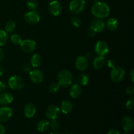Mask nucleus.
I'll return each mask as SVG.
<instances>
[{
    "mask_svg": "<svg viewBox=\"0 0 134 134\" xmlns=\"http://www.w3.org/2000/svg\"><path fill=\"white\" fill-rule=\"evenodd\" d=\"M121 125L125 132H130L133 130L134 122L133 119L130 116H124L122 119Z\"/></svg>",
    "mask_w": 134,
    "mask_h": 134,
    "instance_id": "obj_15",
    "label": "nucleus"
},
{
    "mask_svg": "<svg viewBox=\"0 0 134 134\" xmlns=\"http://www.w3.org/2000/svg\"><path fill=\"white\" fill-rule=\"evenodd\" d=\"M13 96L9 92H2L0 94V105H7L11 103L13 101Z\"/></svg>",
    "mask_w": 134,
    "mask_h": 134,
    "instance_id": "obj_16",
    "label": "nucleus"
},
{
    "mask_svg": "<svg viewBox=\"0 0 134 134\" xmlns=\"http://www.w3.org/2000/svg\"><path fill=\"white\" fill-rule=\"evenodd\" d=\"M8 35L5 31L0 30V47L3 46L7 43Z\"/></svg>",
    "mask_w": 134,
    "mask_h": 134,
    "instance_id": "obj_26",
    "label": "nucleus"
},
{
    "mask_svg": "<svg viewBox=\"0 0 134 134\" xmlns=\"http://www.w3.org/2000/svg\"><path fill=\"white\" fill-rule=\"evenodd\" d=\"M126 94L129 96H133L134 94V88L133 86H128V88L126 90Z\"/></svg>",
    "mask_w": 134,
    "mask_h": 134,
    "instance_id": "obj_33",
    "label": "nucleus"
},
{
    "mask_svg": "<svg viewBox=\"0 0 134 134\" xmlns=\"http://www.w3.org/2000/svg\"><path fill=\"white\" fill-rule=\"evenodd\" d=\"M96 32L94 30H92L91 28L89 29L88 31V35L89 37H94L96 35Z\"/></svg>",
    "mask_w": 134,
    "mask_h": 134,
    "instance_id": "obj_37",
    "label": "nucleus"
},
{
    "mask_svg": "<svg viewBox=\"0 0 134 134\" xmlns=\"http://www.w3.org/2000/svg\"><path fill=\"white\" fill-rule=\"evenodd\" d=\"M51 128L54 132H57L59 129L60 128V124L56 119L54 120H52V122L51 123Z\"/></svg>",
    "mask_w": 134,
    "mask_h": 134,
    "instance_id": "obj_31",
    "label": "nucleus"
},
{
    "mask_svg": "<svg viewBox=\"0 0 134 134\" xmlns=\"http://www.w3.org/2000/svg\"><path fill=\"white\" fill-rule=\"evenodd\" d=\"M105 62V58L104 56H98L93 61V65L96 69H99L104 67Z\"/></svg>",
    "mask_w": 134,
    "mask_h": 134,
    "instance_id": "obj_21",
    "label": "nucleus"
},
{
    "mask_svg": "<svg viewBox=\"0 0 134 134\" xmlns=\"http://www.w3.org/2000/svg\"><path fill=\"white\" fill-rule=\"evenodd\" d=\"M10 41L12 43L14 44H20L21 42H22V38L18 34H13L10 36Z\"/></svg>",
    "mask_w": 134,
    "mask_h": 134,
    "instance_id": "obj_29",
    "label": "nucleus"
},
{
    "mask_svg": "<svg viewBox=\"0 0 134 134\" xmlns=\"http://www.w3.org/2000/svg\"><path fill=\"white\" fill-rule=\"evenodd\" d=\"M37 44L34 41L30 39H25L22 41L20 43V47L22 51L26 53H31L35 50Z\"/></svg>",
    "mask_w": 134,
    "mask_h": 134,
    "instance_id": "obj_8",
    "label": "nucleus"
},
{
    "mask_svg": "<svg viewBox=\"0 0 134 134\" xmlns=\"http://www.w3.org/2000/svg\"><path fill=\"white\" fill-rule=\"evenodd\" d=\"M4 74V69L3 68V67L1 65H0V77L3 75Z\"/></svg>",
    "mask_w": 134,
    "mask_h": 134,
    "instance_id": "obj_42",
    "label": "nucleus"
},
{
    "mask_svg": "<svg viewBox=\"0 0 134 134\" xmlns=\"http://www.w3.org/2000/svg\"><path fill=\"white\" fill-rule=\"evenodd\" d=\"M124 134H130L129 133V132H125V133H124Z\"/></svg>",
    "mask_w": 134,
    "mask_h": 134,
    "instance_id": "obj_45",
    "label": "nucleus"
},
{
    "mask_svg": "<svg viewBox=\"0 0 134 134\" xmlns=\"http://www.w3.org/2000/svg\"><path fill=\"white\" fill-rule=\"evenodd\" d=\"M24 115L27 118L34 117L36 113V107L33 103H27L24 107Z\"/></svg>",
    "mask_w": 134,
    "mask_h": 134,
    "instance_id": "obj_17",
    "label": "nucleus"
},
{
    "mask_svg": "<svg viewBox=\"0 0 134 134\" xmlns=\"http://www.w3.org/2000/svg\"><path fill=\"white\" fill-rule=\"evenodd\" d=\"M62 10V7L61 3L57 0H54L51 1L48 5V10L52 15L57 16L61 13Z\"/></svg>",
    "mask_w": 134,
    "mask_h": 134,
    "instance_id": "obj_12",
    "label": "nucleus"
},
{
    "mask_svg": "<svg viewBox=\"0 0 134 134\" xmlns=\"http://www.w3.org/2000/svg\"><path fill=\"white\" fill-rule=\"evenodd\" d=\"M3 57H4V52L3 51L2 48L0 47V62L2 61V60L3 59Z\"/></svg>",
    "mask_w": 134,
    "mask_h": 134,
    "instance_id": "obj_41",
    "label": "nucleus"
},
{
    "mask_svg": "<svg viewBox=\"0 0 134 134\" xmlns=\"http://www.w3.org/2000/svg\"><path fill=\"white\" fill-rule=\"evenodd\" d=\"M91 13L96 18L102 19L108 16L110 13V8L106 3L97 1L92 7Z\"/></svg>",
    "mask_w": 134,
    "mask_h": 134,
    "instance_id": "obj_1",
    "label": "nucleus"
},
{
    "mask_svg": "<svg viewBox=\"0 0 134 134\" xmlns=\"http://www.w3.org/2000/svg\"><path fill=\"white\" fill-rule=\"evenodd\" d=\"M60 114V109L56 105H51L47 109L45 115L49 120H54L59 116Z\"/></svg>",
    "mask_w": 134,
    "mask_h": 134,
    "instance_id": "obj_11",
    "label": "nucleus"
},
{
    "mask_svg": "<svg viewBox=\"0 0 134 134\" xmlns=\"http://www.w3.org/2000/svg\"><path fill=\"white\" fill-rule=\"evenodd\" d=\"M49 134H61V133H59V132H52V133H51Z\"/></svg>",
    "mask_w": 134,
    "mask_h": 134,
    "instance_id": "obj_43",
    "label": "nucleus"
},
{
    "mask_svg": "<svg viewBox=\"0 0 134 134\" xmlns=\"http://www.w3.org/2000/svg\"><path fill=\"white\" fill-rule=\"evenodd\" d=\"M94 51L98 56H105L107 54H108L109 47L106 42L103 41H99L96 43Z\"/></svg>",
    "mask_w": 134,
    "mask_h": 134,
    "instance_id": "obj_6",
    "label": "nucleus"
},
{
    "mask_svg": "<svg viewBox=\"0 0 134 134\" xmlns=\"http://www.w3.org/2000/svg\"><path fill=\"white\" fill-rule=\"evenodd\" d=\"M81 92H82V89L81 86L78 84L73 85L69 89V96L74 99L79 98L81 96Z\"/></svg>",
    "mask_w": 134,
    "mask_h": 134,
    "instance_id": "obj_18",
    "label": "nucleus"
},
{
    "mask_svg": "<svg viewBox=\"0 0 134 134\" xmlns=\"http://www.w3.org/2000/svg\"><path fill=\"white\" fill-rule=\"evenodd\" d=\"M126 109L130 110H133L134 109V98L133 97H131L126 102Z\"/></svg>",
    "mask_w": 134,
    "mask_h": 134,
    "instance_id": "obj_32",
    "label": "nucleus"
},
{
    "mask_svg": "<svg viewBox=\"0 0 134 134\" xmlns=\"http://www.w3.org/2000/svg\"><path fill=\"white\" fill-rule=\"evenodd\" d=\"M22 69L24 72H30L31 71V65L28 64H25L23 65Z\"/></svg>",
    "mask_w": 134,
    "mask_h": 134,
    "instance_id": "obj_36",
    "label": "nucleus"
},
{
    "mask_svg": "<svg viewBox=\"0 0 134 134\" xmlns=\"http://www.w3.org/2000/svg\"><path fill=\"white\" fill-rule=\"evenodd\" d=\"M7 87V85H6V83L3 81H0V92H3V91H5Z\"/></svg>",
    "mask_w": 134,
    "mask_h": 134,
    "instance_id": "obj_35",
    "label": "nucleus"
},
{
    "mask_svg": "<svg viewBox=\"0 0 134 134\" xmlns=\"http://www.w3.org/2000/svg\"><path fill=\"white\" fill-rule=\"evenodd\" d=\"M50 127V122L47 120L43 119L38 122L37 124V130L41 132H44L48 130V129Z\"/></svg>",
    "mask_w": 134,
    "mask_h": 134,
    "instance_id": "obj_22",
    "label": "nucleus"
},
{
    "mask_svg": "<svg viewBox=\"0 0 134 134\" xmlns=\"http://www.w3.org/2000/svg\"><path fill=\"white\" fill-rule=\"evenodd\" d=\"M42 57L39 54H35L31 58V65L33 68H37L42 64Z\"/></svg>",
    "mask_w": 134,
    "mask_h": 134,
    "instance_id": "obj_23",
    "label": "nucleus"
},
{
    "mask_svg": "<svg viewBox=\"0 0 134 134\" xmlns=\"http://www.w3.org/2000/svg\"><path fill=\"white\" fill-rule=\"evenodd\" d=\"M5 133V128L2 124H0V134Z\"/></svg>",
    "mask_w": 134,
    "mask_h": 134,
    "instance_id": "obj_40",
    "label": "nucleus"
},
{
    "mask_svg": "<svg viewBox=\"0 0 134 134\" xmlns=\"http://www.w3.org/2000/svg\"><path fill=\"white\" fill-rule=\"evenodd\" d=\"M107 66L110 68H113L116 66V62L113 59H110L107 61Z\"/></svg>",
    "mask_w": 134,
    "mask_h": 134,
    "instance_id": "obj_34",
    "label": "nucleus"
},
{
    "mask_svg": "<svg viewBox=\"0 0 134 134\" xmlns=\"http://www.w3.org/2000/svg\"><path fill=\"white\" fill-rule=\"evenodd\" d=\"M26 5L30 10H36L38 7V3L37 0H27Z\"/></svg>",
    "mask_w": 134,
    "mask_h": 134,
    "instance_id": "obj_27",
    "label": "nucleus"
},
{
    "mask_svg": "<svg viewBox=\"0 0 134 134\" xmlns=\"http://www.w3.org/2000/svg\"><path fill=\"white\" fill-rule=\"evenodd\" d=\"M57 80L60 86L66 88L70 86L73 82V75L69 70L63 69L58 74Z\"/></svg>",
    "mask_w": 134,
    "mask_h": 134,
    "instance_id": "obj_2",
    "label": "nucleus"
},
{
    "mask_svg": "<svg viewBox=\"0 0 134 134\" xmlns=\"http://www.w3.org/2000/svg\"><path fill=\"white\" fill-rule=\"evenodd\" d=\"M69 7L71 13L73 14H79L85 9L86 2L85 0H71Z\"/></svg>",
    "mask_w": 134,
    "mask_h": 134,
    "instance_id": "obj_3",
    "label": "nucleus"
},
{
    "mask_svg": "<svg viewBox=\"0 0 134 134\" xmlns=\"http://www.w3.org/2000/svg\"><path fill=\"white\" fill-rule=\"evenodd\" d=\"M105 26L110 31H115L119 26V22L115 18H109L106 21Z\"/></svg>",
    "mask_w": 134,
    "mask_h": 134,
    "instance_id": "obj_20",
    "label": "nucleus"
},
{
    "mask_svg": "<svg viewBox=\"0 0 134 134\" xmlns=\"http://www.w3.org/2000/svg\"><path fill=\"white\" fill-rule=\"evenodd\" d=\"M130 79L132 81V82H134V70L133 69H132L130 73Z\"/></svg>",
    "mask_w": 134,
    "mask_h": 134,
    "instance_id": "obj_39",
    "label": "nucleus"
},
{
    "mask_svg": "<svg viewBox=\"0 0 134 134\" xmlns=\"http://www.w3.org/2000/svg\"><path fill=\"white\" fill-rule=\"evenodd\" d=\"M5 31L7 33H13L16 28V24L14 21L9 20L5 24Z\"/></svg>",
    "mask_w": 134,
    "mask_h": 134,
    "instance_id": "obj_25",
    "label": "nucleus"
},
{
    "mask_svg": "<svg viewBox=\"0 0 134 134\" xmlns=\"http://www.w3.org/2000/svg\"><path fill=\"white\" fill-rule=\"evenodd\" d=\"M13 116V110L8 107H0V122H5Z\"/></svg>",
    "mask_w": 134,
    "mask_h": 134,
    "instance_id": "obj_13",
    "label": "nucleus"
},
{
    "mask_svg": "<svg viewBox=\"0 0 134 134\" xmlns=\"http://www.w3.org/2000/svg\"><path fill=\"white\" fill-rule=\"evenodd\" d=\"M88 60L85 56H79L75 60V67L78 70L85 71L88 66Z\"/></svg>",
    "mask_w": 134,
    "mask_h": 134,
    "instance_id": "obj_14",
    "label": "nucleus"
},
{
    "mask_svg": "<svg viewBox=\"0 0 134 134\" xmlns=\"http://www.w3.org/2000/svg\"><path fill=\"white\" fill-rule=\"evenodd\" d=\"M89 81H90V78L88 75L85 74V73H82V74L79 75L78 77L76 79L77 84L80 85H82V86H86L88 84Z\"/></svg>",
    "mask_w": 134,
    "mask_h": 134,
    "instance_id": "obj_24",
    "label": "nucleus"
},
{
    "mask_svg": "<svg viewBox=\"0 0 134 134\" xmlns=\"http://www.w3.org/2000/svg\"><path fill=\"white\" fill-rule=\"evenodd\" d=\"M60 88V85L56 82H52L48 86V91L51 93H56Z\"/></svg>",
    "mask_w": 134,
    "mask_h": 134,
    "instance_id": "obj_30",
    "label": "nucleus"
},
{
    "mask_svg": "<svg viewBox=\"0 0 134 134\" xmlns=\"http://www.w3.org/2000/svg\"><path fill=\"white\" fill-rule=\"evenodd\" d=\"M29 77L31 82L34 84H40L44 79V75L39 69H33L29 72Z\"/></svg>",
    "mask_w": 134,
    "mask_h": 134,
    "instance_id": "obj_10",
    "label": "nucleus"
},
{
    "mask_svg": "<svg viewBox=\"0 0 134 134\" xmlns=\"http://www.w3.org/2000/svg\"><path fill=\"white\" fill-rule=\"evenodd\" d=\"M125 71L122 67L115 66L112 68L111 72V79L114 82H120L124 79L125 77Z\"/></svg>",
    "mask_w": 134,
    "mask_h": 134,
    "instance_id": "obj_4",
    "label": "nucleus"
},
{
    "mask_svg": "<svg viewBox=\"0 0 134 134\" xmlns=\"http://www.w3.org/2000/svg\"><path fill=\"white\" fill-rule=\"evenodd\" d=\"M90 28L94 30L96 33L102 32L105 28V24L102 18H94L90 22Z\"/></svg>",
    "mask_w": 134,
    "mask_h": 134,
    "instance_id": "obj_9",
    "label": "nucleus"
},
{
    "mask_svg": "<svg viewBox=\"0 0 134 134\" xmlns=\"http://www.w3.org/2000/svg\"><path fill=\"white\" fill-rule=\"evenodd\" d=\"M107 134H121V133H120V132H119V130H117L113 129V130H111Z\"/></svg>",
    "mask_w": 134,
    "mask_h": 134,
    "instance_id": "obj_38",
    "label": "nucleus"
},
{
    "mask_svg": "<svg viewBox=\"0 0 134 134\" xmlns=\"http://www.w3.org/2000/svg\"><path fill=\"white\" fill-rule=\"evenodd\" d=\"M73 104L69 100H64L62 102L60 105V111L64 114H68L73 110Z\"/></svg>",
    "mask_w": 134,
    "mask_h": 134,
    "instance_id": "obj_19",
    "label": "nucleus"
},
{
    "mask_svg": "<svg viewBox=\"0 0 134 134\" xmlns=\"http://www.w3.org/2000/svg\"><path fill=\"white\" fill-rule=\"evenodd\" d=\"M8 85L13 90H20L24 86V81L20 76L14 75L10 77L8 81Z\"/></svg>",
    "mask_w": 134,
    "mask_h": 134,
    "instance_id": "obj_5",
    "label": "nucleus"
},
{
    "mask_svg": "<svg viewBox=\"0 0 134 134\" xmlns=\"http://www.w3.org/2000/svg\"><path fill=\"white\" fill-rule=\"evenodd\" d=\"M71 22L72 25L75 27H79L81 24V18L77 15H75L71 17Z\"/></svg>",
    "mask_w": 134,
    "mask_h": 134,
    "instance_id": "obj_28",
    "label": "nucleus"
},
{
    "mask_svg": "<svg viewBox=\"0 0 134 134\" xmlns=\"http://www.w3.org/2000/svg\"><path fill=\"white\" fill-rule=\"evenodd\" d=\"M24 20L30 24H35L40 20L39 13L36 10H31L24 14Z\"/></svg>",
    "mask_w": 134,
    "mask_h": 134,
    "instance_id": "obj_7",
    "label": "nucleus"
},
{
    "mask_svg": "<svg viewBox=\"0 0 134 134\" xmlns=\"http://www.w3.org/2000/svg\"><path fill=\"white\" fill-rule=\"evenodd\" d=\"M64 134H73V133H72V132H69V131H68V132H65V133H64Z\"/></svg>",
    "mask_w": 134,
    "mask_h": 134,
    "instance_id": "obj_44",
    "label": "nucleus"
}]
</instances>
